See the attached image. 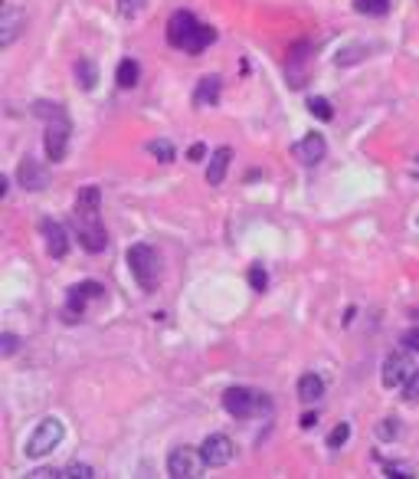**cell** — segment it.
Instances as JSON below:
<instances>
[{
  "mask_svg": "<svg viewBox=\"0 0 419 479\" xmlns=\"http://www.w3.org/2000/svg\"><path fill=\"white\" fill-rule=\"evenodd\" d=\"M291 152H295V158H298L301 164H308V168H312V164H321L324 161V154H328V142H324L321 131H312V135H305V138H301Z\"/></svg>",
  "mask_w": 419,
  "mask_h": 479,
  "instance_id": "obj_12",
  "label": "cell"
},
{
  "mask_svg": "<svg viewBox=\"0 0 419 479\" xmlns=\"http://www.w3.org/2000/svg\"><path fill=\"white\" fill-rule=\"evenodd\" d=\"M36 112L46 119V135H43V148H46V158L53 164L66 161V152H69V115L59 102H36Z\"/></svg>",
  "mask_w": 419,
  "mask_h": 479,
  "instance_id": "obj_2",
  "label": "cell"
},
{
  "mask_svg": "<svg viewBox=\"0 0 419 479\" xmlns=\"http://www.w3.org/2000/svg\"><path fill=\"white\" fill-rule=\"evenodd\" d=\"M96 476V469L86 466V463H73V466L59 469V479H92Z\"/></svg>",
  "mask_w": 419,
  "mask_h": 479,
  "instance_id": "obj_25",
  "label": "cell"
},
{
  "mask_svg": "<svg viewBox=\"0 0 419 479\" xmlns=\"http://www.w3.org/2000/svg\"><path fill=\"white\" fill-rule=\"evenodd\" d=\"M403 345H406V351H419V328H409V332H403V338H399Z\"/></svg>",
  "mask_w": 419,
  "mask_h": 479,
  "instance_id": "obj_30",
  "label": "cell"
},
{
  "mask_svg": "<svg viewBox=\"0 0 419 479\" xmlns=\"http://www.w3.org/2000/svg\"><path fill=\"white\" fill-rule=\"evenodd\" d=\"M63 436H66L63 420H59V417H46V420H40V427L30 434L23 453L30 459H40V457H46V453H53V450L63 443Z\"/></svg>",
  "mask_w": 419,
  "mask_h": 479,
  "instance_id": "obj_4",
  "label": "cell"
},
{
  "mask_svg": "<svg viewBox=\"0 0 419 479\" xmlns=\"http://www.w3.org/2000/svg\"><path fill=\"white\" fill-rule=\"evenodd\" d=\"M141 79V66L138 59H131V56H125L119 63V69H115V82H119V89H135Z\"/></svg>",
  "mask_w": 419,
  "mask_h": 479,
  "instance_id": "obj_19",
  "label": "cell"
},
{
  "mask_svg": "<svg viewBox=\"0 0 419 479\" xmlns=\"http://www.w3.org/2000/svg\"><path fill=\"white\" fill-rule=\"evenodd\" d=\"M75 223H79V243H82V250L102 253L108 246V230H105V223H102V217L75 220Z\"/></svg>",
  "mask_w": 419,
  "mask_h": 479,
  "instance_id": "obj_10",
  "label": "cell"
},
{
  "mask_svg": "<svg viewBox=\"0 0 419 479\" xmlns=\"http://www.w3.org/2000/svg\"><path fill=\"white\" fill-rule=\"evenodd\" d=\"M403 401L406 404H419V371H413L403 384Z\"/></svg>",
  "mask_w": 419,
  "mask_h": 479,
  "instance_id": "obj_27",
  "label": "cell"
},
{
  "mask_svg": "<svg viewBox=\"0 0 419 479\" xmlns=\"http://www.w3.org/2000/svg\"><path fill=\"white\" fill-rule=\"evenodd\" d=\"M262 407H269V401L259 391H252V388L236 384V388L223 391V411L229 417H236V420H246V417H252L256 411H262Z\"/></svg>",
  "mask_w": 419,
  "mask_h": 479,
  "instance_id": "obj_5",
  "label": "cell"
},
{
  "mask_svg": "<svg viewBox=\"0 0 419 479\" xmlns=\"http://www.w3.org/2000/svg\"><path fill=\"white\" fill-rule=\"evenodd\" d=\"M17 181H20V187H26V191H43L46 184H49V175H46V168L36 158H23L20 168H17Z\"/></svg>",
  "mask_w": 419,
  "mask_h": 479,
  "instance_id": "obj_13",
  "label": "cell"
},
{
  "mask_svg": "<svg viewBox=\"0 0 419 479\" xmlns=\"http://www.w3.org/2000/svg\"><path fill=\"white\" fill-rule=\"evenodd\" d=\"M233 453H236V447H233V440L226 434H210L204 443H200L204 466H210V469H220V466H226V463H233Z\"/></svg>",
  "mask_w": 419,
  "mask_h": 479,
  "instance_id": "obj_7",
  "label": "cell"
},
{
  "mask_svg": "<svg viewBox=\"0 0 419 479\" xmlns=\"http://www.w3.org/2000/svg\"><path fill=\"white\" fill-rule=\"evenodd\" d=\"M246 279H249V286H252L256 293H266V286H269V272H266L262 263H252L249 272H246Z\"/></svg>",
  "mask_w": 419,
  "mask_h": 479,
  "instance_id": "obj_24",
  "label": "cell"
},
{
  "mask_svg": "<svg viewBox=\"0 0 419 479\" xmlns=\"http://www.w3.org/2000/svg\"><path fill=\"white\" fill-rule=\"evenodd\" d=\"M229 158H233V148H226V145L210 154V164H206V184H213V187L223 184L226 171H229Z\"/></svg>",
  "mask_w": 419,
  "mask_h": 479,
  "instance_id": "obj_17",
  "label": "cell"
},
{
  "mask_svg": "<svg viewBox=\"0 0 419 479\" xmlns=\"http://www.w3.org/2000/svg\"><path fill=\"white\" fill-rule=\"evenodd\" d=\"M308 112H312L314 119L318 121H331L334 119V109H331V102L324 96H314V98H308Z\"/></svg>",
  "mask_w": 419,
  "mask_h": 479,
  "instance_id": "obj_22",
  "label": "cell"
},
{
  "mask_svg": "<svg viewBox=\"0 0 419 479\" xmlns=\"http://www.w3.org/2000/svg\"><path fill=\"white\" fill-rule=\"evenodd\" d=\"M200 466H204V457H200V453H194L190 447H177V450H171V457H167V476H174V479H197V476H204V473H200Z\"/></svg>",
  "mask_w": 419,
  "mask_h": 479,
  "instance_id": "obj_8",
  "label": "cell"
},
{
  "mask_svg": "<svg viewBox=\"0 0 419 479\" xmlns=\"http://www.w3.org/2000/svg\"><path fill=\"white\" fill-rule=\"evenodd\" d=\"M148 152L154 154V158H158L161 164H171L174 158H177V152H174V145L167 142V138H158V142H151V145H148Z\"/></svg>",
  "mask_w": 419,
  "mask_h": 479,
  "instance_id": "obj_23",
  "label": "cell"
},
{
  "mask_svg": "<svg viewBox=\"0 0 419 479\" xmlns=\"http://www.w3.org/2000/svg\"><path fill=\"white\" fill-rule=\"evenodd\" d=\"M376 434L383 436V440H393V436H399V424H397V417H383V424L376 427Z\"/></svg>",
  "mask_w": 419,
  "mask_h": 479,
  "instance_id": "obj_28",
  "label": "cell"
},
{
  "mask_svg": "<svg viewBox=\"0 0 419 479\" xmlns=\"http://www.w3.org/2000/svg\"><path fill=\"white\" fill-rule=\"evenodd\" d=\"M204 154H206V148L200 142L197 145H190V152H187V158H190V161H204Z\"/></svg>",
  "mask_w": 419,
  "mask_h": 479,
  "instance_id": "obj_32",
  "label": "cell"
},
{
  "mask_svg": "<svg viewBox=\"0 0 419 479\" xmlns=\"http://www.w3.org/2000/svg\"><path fill=\"white\" fill-rule=\"evenodd\" d=\"M167 43L190 56H200L210 43H216V30L210 23H200L190 10H177L167 20Z\"/></svg>",
  "mask_w": 419,
  "mask_h": 479,
  "instance_id": "obj_1",
  "label": "cell"
},
{
  "mask_svg": "<svg viewBox=\"0 0 419 479\" xmlns=\"http://www.w3.org/2000/svg\"><path fill=\"white\" fill-rule=\"evenodd\" d=\"M75 82H79L82 89H96L98 66L92 63V59H79V63H75Z\"/></svg>",
  "mask_w": 419,
  "mask_h": 479,
  "instance_id": "obj_20",
  "label": "cell"
},
{
  "mask_svg": "<svg viewBox=\"0 0 419 479\" xmlns=\"http://www.w3.org/2000/svg\"><path fill=\"white\" fill-rule=\"evenodd\" d=\"M409 374H413V361H409V355H403V351H390L387 358H383L380 381H383V388H387V391H393V388H403Z\"/></svg>",
  "mask_w": 419,
  "mask_h": 479,
  "instance_id": "obj_9",
  "label": "cell"
},
{
  "mask_svg": "<svg viewBox=\"0 0 419 479\" xmlns=\"http://www.w3.org/2000/svg\"><path fill=\"white\" fill-rule=\"evenodd\" d=\"M347 440H351V424H337L331 434H328V447H331V450H341Z\"/></svg>",
  "mask_w": 419,
  "mask_h": 479,
  "instance_id": "obj_26",
  "label": "cell"
},
{
  "mask_svg": "<svg viewBox=\"0 0 419 479\" xmlns=\"http://www.w3.org/2000/svg\"><path fill=\"white\" fill-rule=\"evenodd\" d=\"M144 10V0H119V13L121 17H138Z\"/></svg>",
  "mask_w": 419,
  "mask_h": 479,
  "instance_id": "obj_29",
  "label": "cell"
},
{
  "mask_svg": "<svg viewBox=\"0 0 419 479\" xmlns=\"http://www.w3.org/2000/svg\"><path fill=\"white\" fill-rule=\"evenodd\" d=\"M96 217H102V191L96 184H89L75 194V220H96Z\"/></svg>",
  "mask_w": 419,
  "mask_h": 479,
  "instance_id": "obj_14",
  "label": "cell"
},
{
  "mask_svg": "<svg viewBox=\"0 0 419 479\" xmlns=\"http://www.w3.org/2000/svg\"><path fill=\"white\" fill-rule=\"evenodd\" d=\"M23 23H26V17H23L17 7H7V10L0 13V50H10V46L17 43Z\"/></svg>",
  "mask_w": 419,
  "mask_h": 479,
  "instance_id": "obj_15",
  "label": "cell"
},
{
  "mask_svg": "<svg viewBox=\"0 0 419 479\" xmlns=\"http://www.w3.org/2000/svg\"><path fill=\"white\" fill-rule=\"evenodd\" d=\"M40 233L46 240V253L53 256V260H63L66 253H69V233L59 220H40Z\"/></svg>",
  "mask_w": 419,
  "mask_h": 479,
  "instance_id": "obj_11",
  "label": "cell"
},
{
  "mask_svg": "<svg viewBox=\"0 0 419 479\" xmlns=\"http://www.w3.org/2000/svg\"><path fill=\"white\" fill-rule=\"evenodd\" d=\"M324 397V381L321 374H314V371H308V374H301L298 378V401L305 404H314Z\"/></svg>",
  "mask_w": 419,
  "mask_h": 479,
  "instance_id": "obj_18",
  "label": "cell"
},
{
  "mask_svg": "<svg viewBox=\"0 0 419 479\" xmlns=\"http://www.w3.org/2000/svg\"><path fill=\"white\" fill-rule=\"evenodd\" d=\"M92 299H105V286L102 283H79V286H69V293H66V305H63V318L66 322H79L82 312H86V305Z\"/></svg>",
  "mask_w": 419,
  "mask_h": 479,
  "instance_id": "obj_6",
  "label": "cell"
},
{
  "mask_svg": "<svg viewBox=\"0 0 419 479\" xmlns=\"http://www.w3.org/2000/svg\"><path fill=\"white\" fill-rule=\"evenodd\" d=\"M125 260H128V270H131V276H135V283H138L144 293H154L158 283H161V256L154 253V246L135 243V246H128Z\"/></svg>",
  "mask_w": 419,
  "mask_h": 479,
  "instance_id": "obj_3",
  "label": "cell"
},
{
  "mask_svg": "<svg viewBox=\"0 0 419 479\" xmlns=\"http://www.w3.org/2000/svg\"><path fill=\"white\" fill-rule=\"evenodd\" d=\"M220 96H223V79L216 76V73H210V76H204L200 82H197V89H194V105H197V109L216 105V102H220Z\"/></svg>",
  "mask_w": 419,
  "mask_h": 479,
  "instance_id": "obj_16",
  "label": "cell"
},
{
  "mask_svg": "<svg viewBox=\"0 0 419 479\" xmlns=\"http://www.w3.org/2000/svg\"><path fill=\"white\" fill-rule=\"evenodd\" d=\"M0 341H3V358H10L13 351H17V335H13V332H3Z\"/></svg>",
  "mask_w": 419,
  "mask_h": 479,
  "instance_id": "obj_31",
  "label": "cell"
},
{
  "mask_svg": "<svg viewBox=\"0 0 419 479\" xmlns=\"http://www.w3.org/2000/svg\"><path fill=\"white\" fill-rule=\"evenodd\" d=\"M390 7H393L390 0H354V10L364 17H387Z\"/></svg>",
  "mask_w": 419,
  "mask_h": 479,
  "instance_id": "obj_21",
  "label": "cell"
},
{
  "mask_svg": "<svg viewBox=\"0 0 419 479\" xmlns=\"http://www.w3.org/2000/svg\"><path fill=\"white\" fill-rule=\"evenodd\" d=\"M314 424H318V414H305V417H301V427H305V430H312Z\"/></svg>",
  "mask_w": 419,
  "mask_h": 479,
  "instance_id": "obj_33",
  "label": "cell"
},
{
  "mask_svg": "<svg viewBox=\"0 0 419 479\" xmlns=\"http://www.w3.org/2000/svg\"><path fill=\"white\" fill-rule=\"evenodd\" d=\"M387 476H409L406 466H387Z\"/></svg>",
  "mask_w": 419,
  "mask_h": 479,
  "instance_id": "obj_34",
  "label": "cell"
}]
</instances>
